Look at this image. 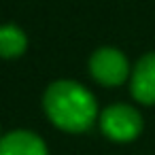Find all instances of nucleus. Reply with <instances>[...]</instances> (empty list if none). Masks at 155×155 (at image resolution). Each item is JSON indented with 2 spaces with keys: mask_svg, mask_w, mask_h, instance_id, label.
I'll return each instance as SVG.
<instances>
[{
  "mask_svg": "<svg viewBox=\"0 0 155 155\" xmlns=\"http://www.w3.org/2000/svg\"><path fill=\"white\" fill-rule=\"evenodd\" d=\"M43 106L47 117L66 132H85L98 117V104L89 89L77 81H55L47 87Z\"/></svg>",
  "mask_w": 155,
  "mask_h": 155,
  "instance_id": "f257e3e1",
  "label": "nucleus"
},
{
  "mask_svg": "<svg viewBox=\"0 0 155 155\" xmlns=\"http://www.w3.org/2000/svg\"><path fill=\"white\" fill-rule=\"evenodd\" d=\"M132 96L142 104H155V53H147L132 70Z\"/></svg>",
  "mask_w": 155,
  "mask_h": 155,
  "instance_id": "20e7f679",
  "label": "nucleus"
},
{
  "mask_svg": "<svg viewBox=\"0 0 155 155\" xmlns=\"http://www.w3.org/2000/svg\"><path fill=\"white\" fill-rule=\"evenodd\" d=\"M0 155H47V147L41 136L28 130H15L2 136Z\"/></svg>",
  "mask_w": 155,
  "mask_h": 155,
  "instance_id": "39448f33",
  "label": "nucleus"
},
{
  "mask_svg": "<svg viewBox=\"0 0 155 155\" xmlns=\"http://www.w3.org/2000/svg\"><path fill=\"white\" fill-rule=\"evenodd\" d=\"M89 70H91V77L98 83L106 85V87L121 85L130 77V64H127L125 55L119 49H115V47H102V49H98L91 55Z\"/></svg>",
  "mask_w": 155,
  "mask_h": 155,
  "instance_id": "7ed1b4c3",
  "label": "nucleus"
},
{
  "mask_svg": "<svg viewBox=\"0 0 155 155\" xmlns=\"http://www.w3.org/2000/svg\"><path fill=\"white\" fill-rule=\"evenodd\" d=\"M28 38L17 26H0V58H17L26 51Z\"/></svg>",
  "mask_w": 155,
  "mask_h": 155,
  "instance_id": "423d86ee",
  "label": "nucleus"
},
{
  "mask_svg": "<svg viewBox=\"0 0 155 155\" xmlns=\"http://www.w3.org/2000/svg\"><path fill=\"white\" fill-rule=\"evenodd\" d=\"M0 140H2V134H0Z\"/></svg>",
  "mask_w": 155,
  "mask_h": 155,
  "instance_id": "0eeeda50",
  "label": "nucleus"
},
{
  "mask_svg": "<svg viewBox=\"0 0 155 155\" xmlns=\"http://www.w3.org/2000/svg\"><path fill=\"white\" fill-rule=\"evenodd\" d=\"M100 130L117 142L134 140L142 130V117L127 104H113L100 113Z\"/></svg>",
  "mask_w": 155,
  "mask_h": 155,
  "instance_id": "f03ea898",
  "label": "nucleus"
}]
</instances>
